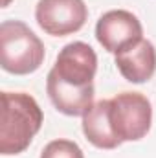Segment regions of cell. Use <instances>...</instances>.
Instances as JSON below:
<instances>
[{
  "instance_id": "cell-8",
  "label": "cell",
  "mask_w": 156,
  "mask_h": 158,
  "mask_svg": "<svg viewBox=\"0 0 156 158\" xmlns=\"http://www.w3.org/2000/svg\"><path fill=\"white\" fill-rule=\"evenodd\" d=\"M83 132L86 140L97 149H116L121 145L110 125L109 99H101L94 103L92 109L83 116Z\"/></svg>"
},
{
  "instance_id": "cell-4",
  "label": "cell",
  "mask_w": 156,
  "mask_h": 158,
  "mask_svg": "<svg viewBox=\"0 0 156 158\" xmlns=\"http://www.w3.org/2000/svg\"><path fill=\"white\" fill-rule=\"evenodd\" d=\"M109 118L116 138L123 142H138L151 131L153 107L140 92H123L109 99Z\"/></svg>"
},
{
  "instance_id": "cell-9",
  "label": "cell",
  "mask_w": 156,
  "mask_h": 158,
  "mask_svg": "<svg viewBox=\"0 0 156 158\" xmlns=\"http://www.w3.org/2000/svg\"><path fill=\"white\" fill-rule=\"evenodd\" d=\"M40 158H84V155L72 140H53L42 149Z\"/></svg>"
},
{
  "instance_id": "cell-7",
  "label": "cell",
  "mask_w": 156,
  "mask_h": 158,
  "mask_svg": "<svg viewBox=\"0 0 156 158\" xmlns=\"http://www.w3.org/2000/svg\"><path fill=\"white\" fill-rule=\"evenodd\" d=\"M114 63L127 81L145 83L156 72V50L151 40L142 39L130 48L116 53Z\"/></svg>"
},
{
  "instance_id": "cell-6",
  "label": "cell",
  "mask_w": 156,
  "mask_h": 158,
  "mask_svg": "<svg viewBox=\"0 0 156 158\" xmlns=\"http://www.w3.org/2000/svg\"><path fill=\"white\" fill-rule=\"evenodd\" d=\"M96 39L107 52L116 55L143 39V28L134 13L127 9H112L97 20Z\"/></svg>"
},
{
  "instance_id": "cell-2",
  "label": "cell",
  "mask_w": 156,
  "mask_h": 158,
  "mask_svg": "<svg viewBox=\"0 0 156 158\" xmlns=\"http://www.w3.org/2000/svg\"><path fill=\"white\" fill-rule=\"evenodd\" d=\"M39 103L24 92H2L0 153L4 156L24 153L42 127Z\"/></svg>"
},
{
  "instance_id": "cell-5",
  "label": "cell",
  "mask_w": 156,
  "mask_h": 158,
  "mask_svg": "<svg viewBox=\"0 0 156 158\" xmlns=\"http://www.w3.org/2000/svg\"><path fill=\"white\" fill-rule=\"evenodd\" d=\"M88 19L84 0H39L35 20L53 37H64L79 31Z\"/></svg>"
},
{
  "instance_id": "cell-1",
  "label": "cell",
  "mask_w": 156,
  "mask_h": 158,
  "mask_svg": "<svg viewBox=\"0 0 156 158\" xmlns=\"http://www.w3.org/2000/svg\"><path fill=\"white\" fill-rule=\"evenodd\" d=\"M97 55L86 42L66 44L46 77V92L53 107L66 116H84L94 105Z\"/></svg>"
},
{
  "instance_id": "cell-3",
  "label": "cell",
  "mask_w": 156,
  "mask_h": 158,
  "mask_svg": "<svg viewBox=\"0 0 156 158\" xmlns=\"http://www.w3.org/2000/svg\"><path fill=\"white\" fill-rule=\"evenodd\" d=\"M42 40L22 22L4 20L0 24V64L15 76H28L39 70L44 61Z\"/></svg>"
}]
</instances>
